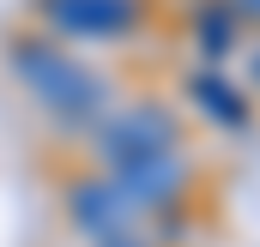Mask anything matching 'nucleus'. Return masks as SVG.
Wrapping results in <instances>:
<instances>
[{
    "instance_id": "f257e3e1",
    "label": "nucleus",
    "mask_w": 260,
    "mask_h": 247,
    "mask_svg": "<svg viewBox=\"0 0 260 247\" xmlns=\"http://www.w3.org/2000/svg\"><path fill=\"white\" fill-rule=\"evenodd\" d=\"M12 72H18V85L67 127L97 121V109L109 103V85L79 61V55H67L61 43H49V36H18V43H12Z\"/></svg>"
},
{
    "instance_id": "f03ea898",
    "label": "nucleus",
    "mask_w": 260,
    "mask_h": 247,
    "mask_svg": "<svg viewBox=\"0 0 260 247\" xmlns=\"http://www.w3.org/2000/svg\"><path fill=\"white\" fill-rule=\"evenodd\" d=\"M176 115L164 109V103H127L121 115H109L103 121V157H109V169H121V163H139V157H157V151H176Z\"/></svg>"
},
{
    "instance_id": "7ed1b4c3",
    "label": "nucleus",
    "mask_w": 260,
    "mask_h": 247,
    "mask_svg": "<svg viewBox=\"0 0 260 247\" xmlns=\"http://www.w3.org/2000/svg\"><path fill=\"white\" fill-rule=\"evenodd\" d=\"M37 6L61 36H79V43H109L139 24V0H37Z\"/></svg>"
},
{
    "instance_id": "20e7f679",
    "label": "nucleus",
    "mask_w": 260,
    "mask_h": 247,
    "mask_svg": "<svg viewBox=\"0 0 260 247\" xmlns=\"http://www.w3.org/2000/svg\"><path fill=\"white\" fill-rule=\"evenodd\" d=\"M67 211H73V223L91 235L97 247H109V241H127L133 235V223H139V211L127 205V193L109 181H79L73 193H67Z\"/></svg>"
},
{
    "instance_id": "39448f33",
    "label": "nucleus",
    "mask_w": 260,
    "mask_h": 247,
    "mask_svg": "<svg viewBox=\"0 0 260 247\" xmlns=\"http://www.w3.org/2000/svg\"><path fill=\"white\" fill-rule=\"evenodd\" d=\"M109 181L127 193V205H133V211H151V205H170V199L188 187V157H182V151H157V157L121 163Z\"/></svg>"
},
{
    "instance_id": "423d86ee",
    "label": "nucleus",
    "mask_w": 260,
    "mask_h": 247,
    "mask_svg": "<svg viewBox=\"0 0 260 247\" xmlns=\"http://www.w3.org/2000/svg\"><path fill=\"white\" fill-rule=\"evenodd\" d=\"M188 91H194V103H200L218 127H248V103H242V91H236L224 72H200Z\"/></svg>"
},
{
    "instance_id": "0eeeda50",
    "label": "nucleus",
    "mask_w": 260,
    "mask_h": 247,
    "mask_svg": "<svg viewBox=\"0 0 260 247\" xmlns=\"http://www.w3.org/2000/svg\"><path fill=\"white\" fill-rule=\"evenodd\" d=\"M194 30H200V49H206V55H230V43H236V18H230L224 6H200Z\"/></svg>"
},
{
    "instance_id": "6e6552de",
    "label": "nucleus",
    "mask_w": 260,
    "mask_h": 247,
    "mask_svg": "<svg viewBox=\"0 0 260 247\" xmlns=\"http://www.w3.org/2000/svg\"><path fill=\"white\" fill-rule=\"evenodd\" d=\"M236 6H242V12H254V18H260V0H236Z\"/></svg>"
},
{
    "instance_id": "1a4fd4ad",
    "label": "nucleus",
    "mask_w": 260,
    "mask_h": 247,
    "mask_svg": "<svg viewBox=\"0 0 260 247\" xmlns=\"http://www.w3.org/2000/svg\"><path fill=\"white\" fill-rule=\"evenodd\" d=\"M254 85H260V49H254Z\"/></svg>"
}]
</instances>
